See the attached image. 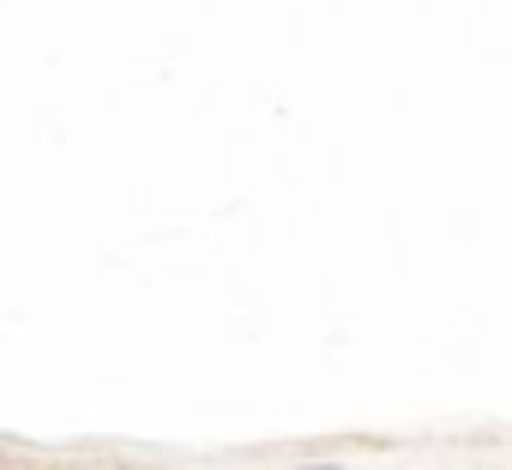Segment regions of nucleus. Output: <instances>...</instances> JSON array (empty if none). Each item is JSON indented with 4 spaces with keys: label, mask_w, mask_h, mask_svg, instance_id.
<instances>
[{
    "label": "nucleus",
    "mask_w": 512,
    "mask_h": 470,
    "mask_svg": "<svg viewBox=\"0 0 512 470\" xmlns=\"http://www.w3.org/2000/svg\"><path fill=\"white\" fill-rule=\"evenodd\" d=\"M290 470H338L332 458H302V464H290Z\"/></svg>",
    "instance_id": "1"
}]
</instances>
